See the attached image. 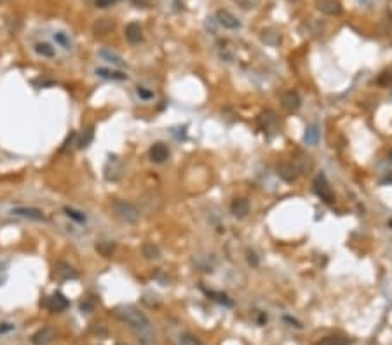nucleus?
Here are the masks:
<instances>
[{
    "instance_id": "nucleus-1",
    "label": "nucleus",
    "mask_w": 392,
    "mask_h": 345,
    "mask_svg": "<svg viewBox=\"0 0 392 345\" xmlns=\"http://www.w3.org/2000/svg\"><path fill=\"white\" fill-rule=\"evenodd\" d=\"M113 316L117 319H120L126 326L129 328V331L134 335V338L138 340L141 345H154L155 342V331L154 326L150 323V319L145 314L136 308L134 305H120L113 308Z\"/></svg>"
},
{
    "instance_id": "nucleus-2",
    "label": "nucleus",
    "mask_w": 392,
    "mask_h": 345,
    "mask_svg": "<svg viewBox=\"0 0 392 345\" xmlns=\"http://www.w3.org/2000/svg\"><path fill=\"white\" fill-rule=\"evenodd\" d=\"M112 209H113V214L124 223H131V225H133V223L140 220V211L136 209V206H133L128 201L115 199V201L112 202Z\"/></svg>"
},
{
    "instance_id": "nucleus-3",
    "label": "nucleus",
    "mask_w": 392,
    "mask_h": 345,
    "mask_svg": "<svg viewBox=\"0 0 392 345\" xmlns=\"http://www.w3.org/2000/svg\"><path fill=\"white\" fill-rule=\"evenodd\" d=\"M314 192H316V196L321 199V201H324L326 204H331V202L335 201V196H333V190L331 186H329L328 180H326L324 174H317L316 178H314Z\"/></svg>"
},
{
    "instance_id": "nucleus-4",
    "label": "nucleus",
    "mask_w": 392,
    "mask_h": 345,
    "mask_svg": "<svg viewBox=\"0 0 392 345\" xmlns=\"http://www.w3.org/2000/svg\"><path fill=\"white\" fill-rule=\"evenodd\" d=\"M9 213L16 218H23V220H32V222H44L46 220V213L39 208H28V206H16Z\"/></svg>"
},
{
    "instance_id": "nucleus-5",
    "label": "nucleus",
    "mask_w": 392,
    "mask_h": 345,
    "mask_svg": "<svg viewBox=\"0 0 392 345\" xmlns=\"http://www.w3.org/2000/svg\"><path fill=\"white\" fill-rule=\"evenodd\" d=\"M44 307H46L49 312H52V314H59V312L67 310V308L70 307V302H68V298L63 293L56 291V293H52L46 302H44Z\"/></svg>"
},
{
    "instance_id": "nucleus-6",
    "label": "nucleus",
    "mask_w": 392,
    "mask_h": 345,
    "mask_svg": "<svg viewBox=\"0 0 392 345\" xmlns=\"http://www.w3.org/2000/svg\"><path fill=\"white\" fill-rule=\"evenodd\" d=\"M52 277L59 283H65V281H73V279L79 277V272H77L70 263L67 262H58L54 265V272H52Z\"/></svg>"
},
{
    "instance_id": "nucleus-7",
    "label": "nucleus",
    "mask_w": 392,
    "mask_h": 345,
    "mask_svg": "<svg viewBox=\"0 0 392 345\" xmlns=\"http://www.w3.org/2000/svg\"><path fill=\"white\" fill-rule=\"evenodd\" d=\"M54 338H56L54 330L49 326H44V328H40V330H37L34 335H32L30 340L34 345H51L54 342Z\"/></svg>"
},
{
    "instance_id": "nucleus-8",
    "label": "nucleus",
    "mask_w": 392,
    "mask_h": 345,
    "mask_svg": "<svg viewBox=\"0 0 392 345\" xmlns=\"http://www.w3.org/2000/svg\"><path fill=\"white\" fill-rule=\"evenodd\" d=\"M276 169H277V174H279V178H283L286 183H293V181H296L298 169H296V166L293 164V162H279Z\"/></svg>"
},
{
    "instance_id": "nucleus-9",
    "label": "nucleus",
    "mask_w": 392,
    "mask_h": 345,
    "mask_svg": "<svg viewBox=\"0 0 392 345\" xmlns=\"http://www.w3.org/2000/svg\"><path fill=\"white\" fill-rule=\"evenodd\" d=\"M316 9L326 16H338L342 13V4L338 0H316Z\"/></svg>"
},
{
    "instance_id": "nucleus-10",
    "label": "nucleus",
    "mask_w": 392,
    "mask_h": 345,
    "mask_svg": "<svg viewBox=\"0 0 392 345\" xmlns=\"http://www.w3.org/2000/svg\"><path fill=\"white\" fill-rule=\"evenodd\" d=\"M281 105H283L284 110L296 112L298 108L301 107V98L296 91H286L284 95L281 96Z\"/></svg>"
},
{
    "instance_id": "nucleus-11",
    "label": "nucleus",
    "mask_w": 392,
    "mask_h": 345,
    "mask_svg": "<svg viewBox=\"0 0 392 345\" xmlns=\"http://www.w3.org/2000/svg\"><path fill=\"white\" fill-rule=\"evenodd\" d=\"M216 19H218L220 25L223 28H228V30H237V28H240V21L227 9H220L218 13H216Z\"/></svg>"
},
{
    "instance_id": "nucleus-12",
    "label": "nucleus",
    "mask_w": 392,
    "mask_h": 345,
    "mask_svg": "<svg viewBox=\"0 0 392 345\" xmlns=\"http://www.w3.org/2000/svg\"><path fill=\"white\" fill-rule=\"evenodd\" d=\"M169 148H167L166 143H154L152 147H150V159H152V162H155V164H162V162H166L167 159H169Z\"/></svg>"
},
{
    "instance_id": "nucleus-13",
    "label": "nucleus",
    "mask_w": 392,
    "mask_h": 345,
    "mask_svg": "<svg viewBox=\"0 0 392 345\" xmlns=\"http://www.w3.org/2000/svg\"><path fill=\"white\" fill-rule=\"evenodd\" d=\"M124 34H126V39H128V42L133 44V46H136V44L143 42V28H141L140 23H136V21L129 23V25L126 26Z\"/></svg>"
},
{
    "instance_id": "nucleus-14",
    "label": "nucleus",
    "mask_w": 392,
    "mask_h": 345,
    "mask_svg": "<svg viewBox=\"0 0 392 345\" xmlns=\"http://www.w3.org/2000/svg\"><path fill=\"white\" fill-rule=\"evenodd\" d=\"M95 74L101 79H107V80H128V75L120 70H110V68H105V67H98L95 68Z\"/></svg>"
},
{
    "instance_id": "nucleus-15",
    "label": "nucleus",
    "mask_w": 392,
    "mask_h": 345,
    "mask_svg": "<svg viewBox=\"0 0 392 345\" xmlns=\"http://www.w3.org/2000/svg\"><path fill=\"white\" fill-rule=\"evenodd\" d=\"M230 211L234 216L244 218L248 214V211H250V202H248L246 199H234L230 204Z\"/></svg>"
},
{
    "instance_id": "nucleus-16",
    "label": "nucleus",
    "mask_w": 392,
    "mask_h": 345,
    "mask_svg": "<svg viewBox=\"0 0 392 345\" xmlns=\"http://www.w3.org/2000/svg\"><path fill=\"white\" fill-rule=\"evenodd\" d=\"M110 30H113V21H110L108 18H103V19H98L93 26V32H95L96 37H101V35H107Z\"/></svg>"
},
{
    "instance_id": "nucleus-17",
    "label": "nucleus",
    "mask_w": 392,
    "mask_h": 345,
    "mask_svg": "<svg viewBox=\"0 0 392 345\" xmlns=\"http://www.w3.org/2000/svg\"><path fill=\"white\" fill-rule=\"evenodd\" d=\"M34 51L39 56H42V58H54V56H56L54 47H52L51 44H47V42H37L35 46H34Z\"/></svg>"
},
{
    "instance_id": "nucleus-18",
    "label": "nucleus",
    "mask_w": 392,
    "mask_h": 345,
    "mask_svg": "<svg viewBox=\"0 0 392 345\" xmlns=\"http://www.w3.org/2000/svg\"><path fill=\"white\" fill-rule=\"evenodd\" d=\"M63 213H65V216L70 218V220H73L75 223H85V222H87V216H85V213H82V211H79V209H75V208H70V206H65Z\"/></svg>"
},
{
    "instance_id": "nucleus-19",
    "label": "nucleus",
    "mask_w": 392,
    "mask_h": 345,
    "mask_svg": "<svg viewBox=\"0 0 392 345\" xmlns=\"http://www.w3.org/2000/svg\"><path fill=\"white\" fill-rule=\"evenodd\" d=\"M304 141L307 145H310V147L317 145V141H319V129H317V126H309V128L305 129Z\"/></svg>"
},
{
    "instance_id": "nucleus-20",
    "label": "nucleus",
    "mask_w": 392,
    "mask_h": 345,
    "mask_svg": "<svg viewBox=\"0 0 392 345\" xmlns=\"http://www.w3.org/2000/svg\"><path fill=\"white\" fill-rule=\"evenodd\" d=\"M93 138H95V131H93V128L84 129V133L80 135L79 141H77V147H79V148H87L89 145H91Z\"/></svg>"
},
{
    "instance_id": "nucleus-21",
    "label": "nucleus",
    "mask_w": 392,
    "mask_h": 345,
    "mask_svg": "<svg viewBox=\"0 0 392 345\" xmlns=\"http://www.w3.org/2000/svg\"><path fill=\"white\" fill-rule=\"evenodd\" d=\"M143 257L146 260H157L161 257V251H159V247L152 244V242H146V244H143Z\"/></svg>"
},
{
    "instance_id": "nucleus-22",
    "label": "nucleus",
    "mask_w": 392,
    "mask_h": 345,
    "mask_svg": "<svg viewBox=\"0 0 392 345\" xmlns=\"http://www.w3.org/2000/svg\"><path fill=\"white\" fill-rule=\"evenodd\" d=\"M54 42L58 44L59 47H63L65 51H68V49H72V40H70V37H68L65 32H56L54 34Z\"/></svg>"
},
{
    "instance_id": "nucleus-23",
    "label": "nucleus",
    "mask_w": 392,
    "mask_h": 345,
    "mask_svg": "<svg viewBox=\"0 0 392 345\" xmlns=\"http://www.w3.org/2000/svg\"><path fill=\"white\" fill-rule=\"evenodd\" d=\"M100 56L105 59V61H112V63L119 65V67H122V65H124V61H122L120 56H119V54H115V52L110 51V49H103V51H100Z\"/></svg>"
},
{
    "instance_id": "nucleus-24",
    "label": "nucleus",
    "mask_w": 392,
    "mask_h": 345,
    "mask_svg": "<svg viewBox=\"0 0 392 345\" xmlns=\"http://www.w3.org/2000/svg\"><path fill=\"white\" fill-rule=\"evenodd\" d=\"M178 345H204V343L199 338H195L194 335H190V333H183L178 338Z\"/></svg>"
},
{
    "instance_id": "nucleus-25",
    "label": "nucleus",
    "mask_w": 392,
    "mask_h": 345,
    "mask_svg": "<svg viewBox=\"0 0 392 345\" xmlns=\"http://www.w3.org/2000/svg\"><path fill=\"white\" fill-rule=\"evenodd\" d=\"M317 345H350V340L342 338V336H328V338H322Z\"/></svg>"
},
{
    "instance_id": "nucleus-26",
    "label": "nucleus",
    "mask_w": 392,
    "mask_h": 345,
    "mask_svg": "<svg viewBox=\"0 0 392 345\" xmlns=\"http://www.w3.org/2000/svg\"><path fill=\"white\" fill-rule=\"evenodd\" d=\"M113 249H115V244H113V242H98L96 244V251H100L103 257H110Z\"/></svg>"
},
{
    "instance_id": "nucleus-27",
    "label": "nucleus",
    "mask_w": 392,
    "mask_h": 345,
    "mask_svg": "<svg viewBox=\"0 0 392 345\" xmlns=\"http://www.w3.org/2000/svg\"><path fill=\"white\" fill-rule=\"evenodd\" d=\"M207 295L213 296V300H216L218 303H225V305H228V307L232 305V300H228L227 295H223V293H215V291H207Z\"/></svg>"
},
{
    "instance_id": "nucleus-28",
    "label": "nucleus",
    "mask_w": 392,
    "mask_h": 345,
    "mask_svg": "<svg viewBox=\"0 0 392 345\" xmlns=\"http://www.w3.org/2000/svg\"><path fill=\"white\" fill-rule=\"evenodd\" d=\"M377 82L380 84V86H390V84H392V70L383 72V74L378 77Z\"/></svg>"
},
{
    "instance_id": "nucleus-29",
    "label": "nucleus",
    "mask_w": 392,
    "mask_h": 345,
    "mask_svg": "<svg viewBox=\"0 0 392 345\" xmlns=\"http://www.w3.org/2000/svg\"><path fill=\"white\" fill-rule=\"evenodd\" d=\"M117 2H119V0H95L98 9H108V7L115 6Z\"/></svg>"
},
{
    "instance_id": "nucleus-30",
    "label": "nucleus",
    "mask_w": 392,
    "mask_h": 345,
    "mask_svg": "<svg viewBox=\"0 0 392 345\" xmlns=\"http://www.w3.org/2000/svg\"><path fill=\"white\" fill-rule=\"evenodd\" d=\"M136 92H138V96H140V98H143V100H150V98H154V92H152V91H148V89H146V87L138 86V87H136Z\"/></svg>"
},
{
    "instance_id": "nucleus-31",
    "label": "nucleus",
    "mask_w": 392,
    "mask_h": 345,
    "mask_svg": "<svg viewBox=\"0 0 392 345\" xmlns=\"http://www.w3.org/2000/svg\"><path fill=\"white\" fill-rule=\"evenodd\" d=\"M75 136H77L75 133H70V135L67 136V140L63 141V145H61V148H59L61 152H67V150L72 147V143H73V140H75Z\"/></svg>"
},
{
    "instance_id": "nucleus-32",
    "label": "nucleus",
    "mask_w": 392,
    "mask_h": 345,
    "mask_svg": "<svg viewBox=\"0 0 392 345\" xmlns=\"http://www.w3.org/2000/svg\"><path fill=\"white\" fill-rule=\"evenodd\" d=\"M6 277H7V265L0 262V284L6 281Z\"/></svg>"
},
{
    "instance_id": "nucleus-33",
    "label": "nucleus",
    "mask_w": 392,
    "mask_h": 345,
    "mask_svg": "<svg viewBox=\"0 0 392 345\" xmlns=\"http://www.w3.org/2000/svg\"><path fill=\"white\" fill-rule=\"evenodd\" d=\"M248 263L253 265V267L258 265V258H256V255L253 253V251H248Z\"/></svg>"
},
{
    "instance_id": "nucleus-34",
    "label": "nucleus",
    "mask_w": 392,
    "mask_h": 345,
    "mask_svg": "<svg viewBox=\"0 0 392 345\" xmlns=\"http://www.w3.org/2000/svg\"><path fill=\"white\" fill-rule=\"evenodd\" d=\"M136 7H148L150 0H131Z\"/></svg>"
},
{
    "instance_id": "nucleus-35",
    "label": "nucleus",
    "mask_w": 392,
    "mask_h": 345,
    "mask_svg": "<svg viewBox=\"0 0 392 345\" xmlns=\"http://www.w3.org/2000/svg\"><path fill=\"white\" fill-rule=\"evenodd\" d=\"M11 330H14V326H12V324H9V323L0 324V333H6V331H11Z\"/></svg>"
},
{
    "instance_id": "nucleus-36",
    "label": "nucleus",
    "mask_w": 392,
    "mask_h": 345,
    "mask_svg": "<svg viewBox=\"0 0 392 345\" xmlns=\"http://www.w3.org/2000/svg\"><path fill=\"white\" fill-rule=\"evenodd\" d=\"M390 157H392V153H390Z\"/></svg>"
},
{
    "instance_id": "nucleus-37",
    "label": "nucleus",
    "mask_w": 392,
    "mask_h": 345,
    "mask_svg": "<svg viewBox=\"0 0 392 345\" xmlns=\"http://www.w3.org/2000/svg\"><path fill=\"white\" fill-rule=\"evenodd\" d=\"M291 2H293V0H291Z\"/></svg>"
}]
</instances>
